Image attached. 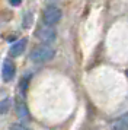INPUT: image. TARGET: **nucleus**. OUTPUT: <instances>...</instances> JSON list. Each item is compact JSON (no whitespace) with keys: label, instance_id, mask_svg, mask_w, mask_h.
<instances>
[{"label":"nucleus","instance_id":"f257e3e1","mask_svg":"<svg viewBox=\"0 0 128 130\" xmlns=\"http://www.w3.org/2000/svg\"><path fill=\"white\" fill-rule=\"evenodd\" d=\"M55 56V50L50 45H39V47H35L32 51H31V60L34 63H45V61H50V60L54 59Z\"/></svg>","mask_w":128,"mask_h":130},{"label":"nucleus","instance_id":"6e6552de","mask_svg":"<svg viewBox=\"0 0 128 130\" xmlns=\"http://www.w3.org/2000/svg\"><path fill=\"white\" fill-rule=\"evenodd\" d=\"M29 79H31V75H26V76H23L22 79H20V89H22L23 92H25V91H26V88H28Z\"/></svg>","mask_w":128,"mask_h":130},{"label":"nucleus","instance_id":"f8f14e48","mask_svg":"<svg viewBox=\"0 0 128 130\" xmlns=\"http://www.w3.org/2000/svg\"><path fill=\"white\" fill-rule=\"evenodd\" d=\"M127 77H128V70H127Z\"/></svg>","mask_w":128,"mask_h":130},{"label":"nucleus","instance_id":"0eeeda50","mask_svg":"<svg viewBox=\"0 0 128 130\" xmlns=\"http://www.w3.org/2000/svg\"><path fill=\"white\" fill-rule=\"evenodd\" d=\"M112 130H128V114L119 118V120L114 124Z\"/></svg>","mask_w":128,"mask_h":130},{"label":"nucleus","instance_id":"20e7f679","mask_svg":"<svg viewBox=\"0 0 128 130\" xmlns=\"http://www.w3.org/2000/svg\"><path fill=\"white\" fill-rule=\"evenodd\" d=\"M15 72H16V66L12 60H5L3 63V69H2V77L5 82H10L15 77Z\"/></svg>","mask_w":128,"mask_h":130},{"label":"nucleus","instance_id":"f03ea898","mask_svg":"<svg viewBox=\"0 0 128 130\" xmlns=\"http://www.w3.org/2000/svg\"><path fill=\"white\" fill-rule=\"evenodd\" d=\"M61 9L54 5H50V6L45 7L44 10V15H42V19H44V24L45 25H50V26H54L55 24L60 22L61 19Z\"/></svg>","mask_w":128,"mask_h":130},{"label":"nucleus","instance_id":"39448f33","mask_svg":"<svg viewBox=\"0 0 128 130\" xmlns=\"http://www.w3.org/2000/svg\"><path fill=\"white\" fill-rule=\"evenodd\" d=\"M16 114L19 118H29V111H28V107H26V102L20 96L16 98Z\"/></svg>","mask_w":128,"mask_h":130},{"label":"nucleus","instance_id":"1a4fd4ad","mask_svg":"<svg viewBox=\"0 0 128 130\" xmlns=\"http://www.w3.org/2000/svg\"><path fill=\"white\" fill-rule=\"evenodd\" d=\"M9 100H5V101H2L0 102V112H6L7 111V108H9Z\"/></svg>","mask_w":128,"mask_h":130},{"label":"nucleus","instance_id":"7ed1b4c3","mask_svg":"<svg viewBox=\"0 0 128 130\" xmlns=\"http://www.w3.org/2000/svg\"><path fill=\"white\" fill-rule=\"evenodd\" d=\"M35 35H36V38H38L39 41L48 44V42L55 41L57 32H55V29H54L52 26H50V25H42V26H39V28L36 29Z\"/></svg>","mask_w":128,"mask_h":130},{"label":"nucleus","instance_id":"9b49d317","mask_svg":"<svg viewBox=\"0 0 128 130\" xmlns=\"http://www.w3.org/2000/svg\"><path fill=\"white\" fill-rule=\"evenodd\" d=\"M10 5H19V0H10Z\"/></svg>","mask_w":128,"mask_h":130},{"label":"nucleus","instance_id":"9d476101","mask_svg":"<svg viewBox=\"0 0 128 130\" xmlns=\"http://www.w3.org/2000/svg\"><path fill=\"white\" fill-rule=\"evenodd\" d=\"M10 130H31V129L26 127V126H23V124H13L10 127Z\"/></svg>","mask_w":128,"mask_h":130},{"label":"nucleus","instance_id":"423d86ee","mask_svg":"<svg viewBox=\"0 0 128 130\" xmlns=\"http://www.w3.org/2000/svg\"><path fill=\"white\" fill-rule=\"evenodd\" d=\"M25 47H26V40H20V41H17L16 44L12 45L10 56L12 57H19V56L25 51Z\"/></svg>","mask_w":128,"mask_h":130}]
</instances>
